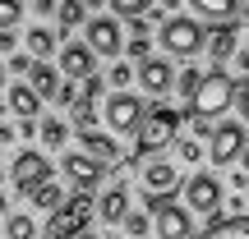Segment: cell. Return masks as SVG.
<instances>
[{"mask_svg":"<svg viewBox=\"0 0 249 239\" xmlns=\"http://www.w3.org/2000/svg\"><path fill=\"white\" fill-rule=\"evenodd\" d=\"M60 203H65V198H60V184H55V179H51V184H42V189L33 193V207H46V212H55Z\"/></svg>","mask_w":249,"mask_h":239,"instance_id":"cell-25","label":"cell"},{"mask_svg":"<svg viewBox=\"0 0 249 239\" xmlns=\"http://www.w3.org/2000/svg\"><path fill=\"white\" fill-rule=\"evenodd\" d=\"M124 216H129V189H107V193L97 198V221L107 225H124Z\"/></svg>","mask_w":249,"mask_h":239,"instance_id":"cell-15","label":"cell"},{"mask_svg":"<svg viewBox=\"0 0 249 239\" xmlns=\"http://www.w3.org/2000/svg\"><path fill=\"white\" fill-rule=\"evenodd\" d=\"M235 106H240V115H245V124H249V83L235 88Z\"/></svg>","mask_w":249,"mask_h":239,"instance_id":"cell-36","label":"cell"},{"mask_svg":"<svg viewBox=\"0 0 249 239\" xmlns=\"http://www.w3.org/2000/svg\"><path fill=\"white\" fill-rule=\"evenodd\" d=\"M9 175H14V189H18V193H28V198H33L42 184H51V166H46L42 152H18L14 166H9Z\"/></svg>","mask_w":249,"mask_h":239,"instance_id":"cell-6","label":"cell"},{"mask_svg":"<svg viewBox=\"0 0 249 239\" xmlns=\"http://www.w3.org/2000/svg\"><path fill=\"white\" fill-rule=\"evenodd\" d=\"M194 14L198 18H213L217 28H240V5H226V0H194Z\"/></svg>","mask_w":249,"mask_h":239,"instance_id":"cell-16","label":"cell"},{"mask_svg":"<svg viewBox=\"0 0 249 239\" xmlns=\"http://www.w3.org/2000/svg\"><path fill=\"white\" fill-rule=\"evenodd\" d=\"M5 143H14V129H9V124H0V147H5Z\"/></svg>","mask_w":249,"mask_h":239,"instance_id":"cell-41","label":"cell"},{"mask_svg":"<svg viewBox=\"0 0 249 239\" xmlns=\"http://www.w3.org/2000/svg\"><path fill=\"white\" fill-rule=\"evenodd\" d=\"M102 92H107V79H102V74H92V79L83 83V97H79V101H88V106H97V97H102Z\"/></svg>","mask_w":249,"mask_h":239,"instance_id":"cell-29","label":"cell"},{"mask_svg":"<svg viewBox=\"0 0 249 239\" xmlns=\"http://www.w3.org/2000/svg\"><path fill=\"white\" fill-rule=\"evenodd\" d=\"M157 42H161V51L166 55H198L203 51V23L198 18H185V14H171V23H161V32H157Z\"/></svg>","mask_w":249,"mask_h":239,"instance_id":"cell-4","label":"cell"},{"mask_svg":"<svg viewBox=\"0 0 249 239\" xmlns=\"http://www.w3.org/2000/svg\"><path fill=\"white\" fill-rule=\"evenodd\" d=\"M148 216L157 239H189V207H176L171 198H148Z\"/></svg>","mask_w":249,"mask_h":239,"instance_id":"cell-5","label":"cell"},{"mask_svg":"<svg viewBox=\"0 0 249 239\" xmlns=\"http://www.w3.org/2000/svg\"><path fill=\"white\" fill-rule=\"evenodd\" d=\"M92 216H97V198L92 193H74V198H65V203L51 212L42 239H79L92 225Z\"/></svg>","mask_w":249,"mask_h":239,"instance_id":"cell-1","label":"cell"},{"mask_svg":"<svg viewBox=\"0 0 249 239\" xmlns=\"http://www.w3.org/2000/svg\"><path fill=\"white\" fill-rule=\"evenodd\" d=\"M88 14V5H79V0H65V5H55V18H60V32L65 28H74L79 18Z\"/></svg>","mask_w":249,"mask_h":239,"instance_id":"cell-24","label":"cell"},{"mask_svg":"<svg viewBox=\"0 0 249 239\" xmlns=\"http://www.w3.org/2000/svg\"><path fill=\"white\" fill-rule=\"evenodd\" d=\"M0 55H18V37L14 32H0Z\"/></svg>","mask_w":249,"mask_h":239,"instance_id":"cell-38","label":"cell"},{"mask_svg":"<svg viewBox=\"0 0 249 239\" xmlns=\"http://www.w3.org/2000/svg\"><path fill=\"white\" fill-rule=\"evenodd\" d=\"M235 69L249 74V46H240V51H235Z\"/></svg>","mask_w":249,"mask_h":239,"instance_id":"cell-39","label":"cell"},{"mask_svg":"<svg viewBox=\"0 0 249 239\" xmlns=\"http://www.w3.org/2000/svg\"><path fill=\"white\" fill-rule=\"evenodd\" d=\"M18 18H23V9H18V5H0V32H14Z\"/></svg>","mask_w":249,"mask_h":239,"instance_id":"cell-33","label":"cell"},{"mask_svg":"<svg viewBox=\"0 0 249 239\" xmlns=\"http://www.w3.org/2000/svg\"><path fill=\"white\" fill-rule=\"evenodd\" d=\"M129 79H134V69H129V64H124V60H120L116 69H111V79H107V83H111V88H116V92H124V88H129Z\"/></svg>","mask_w":249,"mask_h":239,"instance_id":"cell-32","label":"cell"},{"mask_svg":"<svg viewBox=\"0 0 249 239\" xmlns=\"http://www.w3.org/2000/svg\"><path fill=\"white\" fill-rule=\"evenodd\" d=\"M5 212H9V203H5V198H0V216H5Z\"/></svg>","mask_w":249,"mask_h":239,"instance_id":"cell-42","label":"cell"},{"mask_svg":"<svg viewBox=\"0 0 249 239\" xmlns=\"http://www.w3.org/2000/svg\"><path fill=\"white\" fill-rule=\"evenodd\" d=\"M65 175H70L74 184H79V193H88V189L97 184V179L107 175V170H102L92 157H83V152H70V157H65Z\"/></svg>","mask_w":249,"mask_h":239,"instance_id":"cell-13","label":"cell"},{"mask_svg":"<svg viewBox=\"0 0 249 239\" xmlns=\"http://www.w3.org/2000/svg\"><path fill=\"white\" fill-rule=\"evenodd\" d=\"M198 83H203V74H198V69H185V74L176 79V88H180V97H194Z\"/></svg>","mask_w":249,"mask_h":239,"instance_id":"cell-30","label":"cell"},{"mask_svg":"<svg viewBox=\"0 0 249 239\" xmlns=\"http://www.w3.org/2000/svg\"><path fill=\"white\" fill-rule=\"evenodd\" d=\"M240 28H217L213 37H208V51H213V60H235V51H240Z\"/></svg>","mask_w":249,"mask_h":239,"instance_id":"cell-20","label":"cell"},{"mask_svg":"<svg viewBox=\"0 0 249 239\" xmlns=\"http://www.w3.org/2000/svg\"><path fill=\"white\" fill-rule=\"evenodd\" d=\"M9 111H14L23 124H33V115L42 111V97H37L28 83H14V88H9Z\"/></svg>","mask_w":249,"mask_h":239,"instance_id":"cell-17","label":"cell"},{"mask_svg":"<svg viewBox=\"0 0 249 239\" xmlns=\"http://www.w3.org/2000/svg\"><path fill=\"white\" fill-rule=\"evenodd\" d=\"M88 51H92V55H116V51H120V28H116V18L97 14V18L88 23Z\"/></svg>","mask_w":249,"mask_h":239,"instance_id":"cell-12","label":"cell"},{"mask_svg":"<svg viewBox=\"0 0 249 239\" xmlns=\"http://www.w3.org/2000/svg\"><path fill=\"white\" fill-rule=\"evenodd\" d=\"M231 101H235V79H231V74H222V69H213V74H203L198 92L189 97V115L213 120V115H222Z\"/></svg>","mask_w":249,"mask_h":239,"instance_id":"cell-3","label":"cell"},{"mask_svg":"<svg viewBox=\"0 0 249 239\" xmlns=\"http://www.w3.org/2000/svg\"><path fill=\"white\" fill-rule=\"evenodd\" d=\"M111 9H116L120 18H143V9H148V5H139V0H116Z\"/></svg>","mask_w":249,"mask_h":239,"instance_id":"cell-34","label":"cell"},{"mask_svg":"<svg viewBox=\"0 0 249 239\" xmlns=\"http://www.w3.org/2000/svg\"><path fill=\"white\" fill-rule=\"evenodd\" d=\"M33 64L37 60H28V55H9V69H14V74H33Z\"/></svg>","mask_w":249,"mask_h":239,"instance_id":"cell-37","label":"cell"},{"mask_svg":"<svg viewBox=\"0 0 249 239\" xmlns=\"http://www.w3.org/2000/svg\"><path fill=\"white\" fill-rule=\"evenodd\" d=\"M79 239H97V235H92V230H83V235H79Z\"/></svg>","mask_w":249,"mask_h":239,"instance_id":"cell-43","label":"cell"},{"mask_svg":"<svg viewBox=\"0 0 249 239\" xmlns=\"http://www.w3.org/2000/svg\"><path fill=\"white\" fill-rule=\"evenodd\" d=\"M185 203H189V212L217 216V207H222V184H217L213 175H194L185 184Z\"/></svg>","mask_w":249,"mask_h":239,"instance_id":"cell-9","label":"cell"},{"mask_svg":"<svg viewBox=\"0 0 249 239\" xmlns=\"http://www.w3.org/2000/svg\"><path fill=\"white\" fill-rule=\"evenodd\" d=\"M70 124H65L60 115H46L42 124H37V138H42V147H65V138H70Z\"/></svg>","mask_w":249,"mask_h":239,"instance_id":"cell-21","label":"cell"},{"mask_svg":"<svg viewBox=\"0 0 249 239\" xmlns=\"http://www.w3.org/2000/svg\"><path fill=\"white\" fill-rule=\"evenodd\" d=\"M189 124H194V133H203V138H213V129H208V120H198V115H189Z\"/></svg>","mask_w":249,"mask_h":239,"instance_id":"cell-40","label":"cell"},{"mask_svg":"<svg viewBox=\"0 0 249 239\" xmlns=\"http://www.w3.org/2000/svg\"><path fill=\"white\" fill-rule=\"evenodd\" d=\"M194 239H249V216H226V221H213L203 235Z\"/></svg>","mask_w":249,"mask_h":239,"instance_id":"cell-18","label":"cell"},{"mask_svg":"<svg viewBox=\"0 0 249 239\" xmlns=\"http://www.w3.org/2000/svg\"><path fill=\"white\" fill-rule=\"evenodd\" d=\"M176 133H180V111L176 106L148 111L143 124H139V138H134V161H139V157H152V152H161V147H171Z\"/></svg>","mask_w":249,"mask_h":239,"instance_id":"cell-2","label":"cell"},{"mask_svg":"<svg viewBox=\"0 0 249 239\" xmlns=\"http://www.w3.org/2000/svg\"><path fill=\"white\" fill-rule=\"evenodd\" d=\"M79 138H83V157H92V161H116L120 157L107 133H79Z\"/></svg>","mask_w":249,"mask_h":239,"instance_id":"cell-22","label":"cell"},{"mask_svg":"<svg viewBox=\"0 0 249 239\" xmlns=\"http://www.w3.org/2000/svg\"><path fill=\"white\" fill-rule=\"evenodd\" d=\"M240 152H245V124H217L213 138H208V157H213V166H231Z\"/></svg>","mask_w":249,"mask_h":239,"instance_id":"cell-8","label":"cell"},{"mask_svg":"<svg viewBox=\"0 0 249 239\" xmlns=\"http://www.w3.org/2000/svg\"><path fill=\"white\" fill-rule=\"evenodd\" d=\"M139 83H143V92H152V97L171 92V83H176L171 60H143V64H139Z\"/></svg>","mask_w":249,"mask_h":239,"instance_id":"cell-14","label":"cell"},{"mask_svg":"<svg viewBox=\"0 0 249 239\" xmlns=\"http://www.w3.org/2000/svg\"><path fill=\"white\" fill-rule=\"evenodd\" d=\"M180 184V170L171 166V161H148L143 166V189H148V198H171Z\"/></svg>","mask_w":249,"mask_h":239,"instance_id":"cell-11","label":"cell"},{"mask_svg":"<svg viewBox=\"0 0 249 239\" xmlns=\"http://www.w3.org/2000/svg\"><path fill=\"white\" fill-rule=\"evenodd\" d=\"M0 88H5V64H0Z\"/></svg>","mask_w":249,"mask_h":239,"instance_id":"cell-44","label":"cell"},{"mask_svg":"<svg viewBox=\"0 0 249 239\" xmlns=\"http://www.w3.org/2000/svg\"><path fill=\"white\" fill-rule=\"evenodd\" d=\"M143 97H134V92H116V97H107V124L116 133H134L143 124Z\"/></svg>","mask_w":249,"mask_h":239,"instance_id":"cell-7","label":"cell"},{"mask_svg":"<svg viewBox=\"0 0 249 239\" xmlns=\"http://www.w3.org/2000/svg\"><path fill=\"white\" fill-rule=\"evenodd\" d=\"M55 101H60V106H79V88H74V83H60Z\"/></svg>","mask_w":249,"mask_h":239,"instance_id":"cell-35","label":"cell"},{"mask_svg":"<svg viewBox=\"0 0 249 239\" xmlns=\"http://www.w3.org/2000/svg\"><path fill=\"white\" fill-rule=\"evenodd\" d=\"M60 74H65V83H74V79L88 83L92 74H97V60H92V51H88V46H79V42L60 46Z\"/></svg>","mask_w":249,"mask_h":239,"instance_id":"cell-10","label":"cell"},{"mask_svg":"<svg viewBox=\"0 0 249 239\" xmlns=\"http://www.w3.org/2000/svg\"><path fill=\"white\" fill-rule=\"evenodd\" d=\"M124 55H129V60H148V55H152V42H148V37H129Z\"/></svg>","mask_w":249,"mask_h":239,"instance_id":"cell-31","label":"cell"},{"mask_svg":"<svg viewBox=\"0 0 249 239\" xmlns=\"http://www.w3.org/2000/svg\"><path fill=\"white\" fill-rule=\"evenodd\" d=\"M176 157L185 161V166H194V161H203V143H194V138H180V143H176Z\"/></svg>","mask_w":249,"mask_h":239,"instance_id":"cell-27","label":"cell"},{"mask_svg":"<svg viewBox=\"0 0 249 239\" xmlns=\"http://www.w3.org/2000/svg\"><path fill=\"white\" fill-rule=\"evenodd\" d=\"M5 235L9 239H37V225L28 221V216H9V221H5Z\"/></svg>","mask_w":249,"mask_h":239,"instance_id":"cell-26","label":"cell"},{"mask_svg":"<svg viewBox=\"0 0 249 239\" xmlns=\"http://www.w3.org/2000/svg\"><path fill=\"white\" fill-rule=\"evenodd\" d=\"M148 230H152V216H143V212L124 216V235H129V239H139V235H148Z\"/></svg>","mask_w":249,"mask_h":239,"instance_id":"cell-28","label":"cell"},{"mask_svg":"<svg viewBox=\"0 0 249 239\" xmlns=\"http://www.w3.org/2000/svg\"><path fill=\"white\" fill-rule=\"evenodd\" d=\"M28 79H33L28 88H33L42 101H55V92H60V74H55L51 64H33V74H28Z\"/></svg>","mask_w":249,"mask_h":239,"instance_id":"cell-19","label":"cell"},{"mask_svg":"<svg viewBox=\"0 0 249 239\" xmlns=\"http://www.w3.org/2000/svg\"><path fill=\"white\" fill-rule=\"evenodd\" d=\"M28 51L37 55V64H46L55 55V32L51 28H33V32H28Z\"/></svg>","mask_w":249,"mask_h":239,"instance_id":"cell-23","label":"cell"}]
</instances>
